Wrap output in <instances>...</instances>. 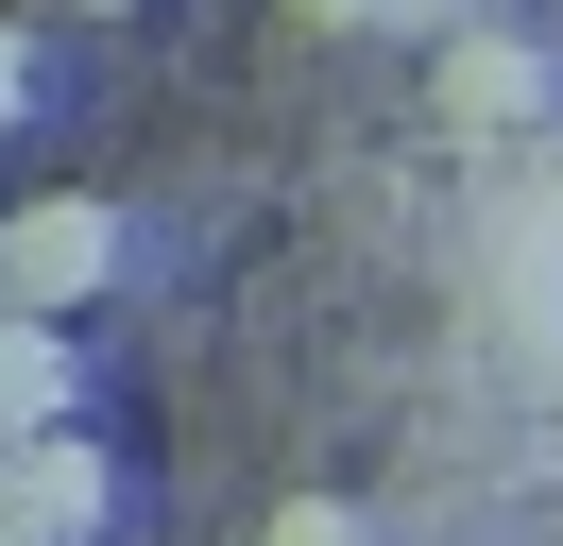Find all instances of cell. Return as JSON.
<instances>
[{
  "label": "cell",
  "mask_w": 563,
  "mask_h": 546,
  "mask_svg": "<svg viewBox=\"0 0 563 546\" xmlns=\"http://www.w3.org/2000/svg\"><path fill=\"white\" fill-rule=\"evenodd\" d=\"M86 18H137V0H86Z\"/></svg>",
  "instance_id": "cell-8"
},
{
  "label": "cell",
  "mask_w": 563,
  "mask_h": 546,
  "mask_svg": "<svg viewBox=\"0 0 563 546\" xmlns=\"http://www.w3.org/2000/svg\"><path fill=\"white\" fill-rule=\"evenodd\" d=\"M256 546H376V529H358L342 495H290V512H274V529H256Z\"/></svg>",
  "instance_id": "cell-6"
},
{
  "label": "cell",
  "mask_w": 563,
  "mask_h": 546,
  "mask_svg": "<svg viewBox=\"0 0 563 546\" xmlns=\"http://www.w3.org/2000/svg\"><path fill=\"white\" fill-rule=\"evenodd\" d=\"M427 52H444V136H512V120H547V52H529V34H427Z\"/></svg>",
  "instance_id": "cell-3"
},
{
  "label": "cell",
  "mask_w": 563,
  "mask_h": 546,
  "mask_svg": "<svg viewBox=\"0 0 563 546\" xmlns=\"http://www.w3.org/2000/svg\"><path fill=\"white\" fill-rule=\"evenodd\" d=\"M0 291L18 307H103L120 291V205H86V188H35V205H0Z\"/></svg>",
  "instance_id": "cell-1"
},
{
  "label": "cell",
  "mask_w": 563,
  "mask_h": 546,
  "mask_svg": "<svg viewBox=\"0 0 563 546\" xmlns=\"http://www.w3.org/2000/svg\"><path fill=\"white\" fill-rule=\"evenodd\" d=\"M18 120H35V34L0 18V136H18Z\"/></svg>",
  "instance_id": "cell-7"
},
{
  "label": "cell",
  "mask_w": 563,
  "mask_h": 546,
  "mask_svg": "<svg viewBox=\"0 0 563 546\" xmlns=\"http://www.w3.org/2000/svg\"><path fill=\"white\" fill-rule=\"evenodd\" d=\"M35 427H69V325L0 291V444H35Z\"/></svg>",
  "instance_id": "cell-4"
},
{
  "label": "cell",
  "mask_w": 563,
  "mask_h": 546,
  "mask_svg": "<svg viewBox=\"0 0 563 546\" xmlns=\"http://www.w3.org/2000/svg\"><path fill=\"white\" fill-rule=\"evenodd\" d=\"M0 512L35 546H103V512H120V461L86 427H35V444H0Z\"/></svg>",
  "instance_id": "cell-2"
},
{
  "label": "cell",
  "mask_w": 563,
  "mask_h": 546,
  "mask_svg": "<svg viewBox=\"0 0 563 546\" xmlns=\"http://www.w3.org/2000/svg\"><path fill=\"white\" fill-rule=\"evenodd\" d=\"M308 34H461V0H290Z\"/></svg>",
  "instance_id": "cell-5"
},
{
  "label": "cell",
  "mask_w": 563,
  "mask_h": 546,
  "mask_svg": "<svg viewBox=\"0 0 563 546\" xmlns=\"http://www.w3.org/2000/svg\"><path fill=\"white\" fill-rule=\"evenodd\" d=\"M0 546H35V529H18V512H0Z\"/></svg>",
  "instance_id": "cell-9"
}]
</instances>
